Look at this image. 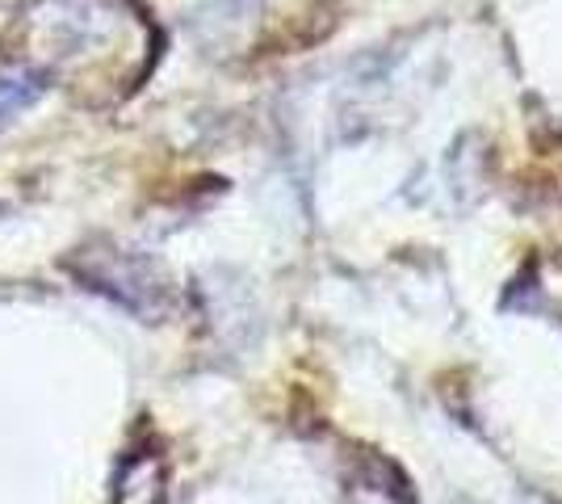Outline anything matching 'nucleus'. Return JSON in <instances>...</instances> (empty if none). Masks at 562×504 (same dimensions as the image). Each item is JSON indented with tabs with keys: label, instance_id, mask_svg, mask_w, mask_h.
<instances>
[{
	"label": "nucleus",
	"instance_id": "nucleus-1",
	"mask_svg": "<svg viewBox=\"0 0 562 504\" xmlns=\"http://www.w3.org/2000/svg\"><path fill=\"white\" fill-rule=\"evenodd\" d=\"M38 93H43L38 76H0V126L13 114H22L25 105H34Z\"/></svg>",
	"mask_w": 562,
	"mask_h": 504
}]
</instances>
